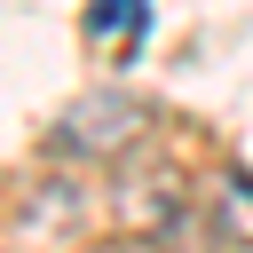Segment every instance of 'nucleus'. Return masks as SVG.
Here are the masks:
<instances>
[{
	"instance_id": "obj_2",
	"label": "nucleus",
	"mask_w": 253,
	"mask_h": 253,
	"mask_svg": "<svg viewBox=\"0 0 253 253\" xmlns=\"http://www.w3.org/2000/svg\"><path fill=\"white\" fill-rule=\"evenodd\" d=\"M142 24H150V0H95V8H87V40H95L103 55H134Z\"/></svg>"
},
{
	"instance_id": "obj_3",
	"label": "nucleus",
	"mask_w": 253,
	"mask_h": 253,
	"mask_svg": "<svg viewBox=\"0 0 253 253\" xmlns=\"http://www.w3.org/2000/svg\"><path fill=\"white\" fill-rule=\"evenodd\" d=\"M213 237L221 245H253V174H221V190H213Z\"/></svg>"
},
{
	"instance_id": "obj_1",
	"label": "nucleus",
	"mask_w": 253,
	"mask_h": 253,
	"mask_svg": "<svg viewBox=\"0 0 253 253\" xmlns=\"http://www.w3.org/2000/svg\"><path fill=\"white\" fill-rule=\"evenodd\" d=\"M142 126H150V103H134V95H119V87H103V95H79V103L63 111L55 150H63V158H111V150L142 142Z\"/></svg>"
}]
</instances>
